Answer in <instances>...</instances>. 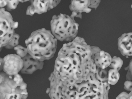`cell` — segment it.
Returning a JSON list of instances; mask_svg holds the SVG:
<instances>
[{
    "label": "cell",
    "mask_w": 132,
    "mask_h": 99,
    "mask_svg": "<svg viewBox=\"0 0 132 99\" xmlns=\"http://www.w3.org/2000/svg\"><path fill=\"white\" fill-rule=\"evenodd\" d=\"M92 50L82 37L77 36L64 44L55 61L53 73L57 78L70 85L85 79L90 72Z\"/></svg>",
    "instance_id": "6da1fadb"
},
{
    "label": "cell",
    "mask_w": 132,
    "mask_h": 99,
    "mask_svg": "<svg viewBox=\"0 0 132 99\" xmlns=\"http://www.w3.org/2000/svg\"><path fill=\"white\" fill-rule=\"evenodd\" d=\"M57 40L51 30L43 28L33 31L25 43L31 56L35 59L43 61L54 56Z\"/></svg>",
    "instance_id": "7a4b0ae2"
},
{
    "label": "cell",
    "mask_w": 132,
    "mask_h": 99,
    "mask_svg": "<svg viewBox=\"0 0 132 99\" xmlns=\"http://www.w3.org/2000/svg\"><path fill=\"white\" fill-rule=\"evenodd\" d=\"M0 99H26L28 96L27 84L21 75L0 73Z\"/></svg>",
    "instance_id": "3957f363"
},
{
    "label": "cell",
    "mask_w": 132,
    "mask_h": 99,
    "mask_svg": "<svg viewBox=\"0 0 132 99\" xmlns=\"http://www.w3.org/2000/svg\"><path fill=\"white\" fill-rule=\"evenodd\" d=\"M50 26L51 32L57 40L70 42L77 37L79 24L70 16L60 13L53 16Z\"/></svg>",
    "instance_id": "277c9868"
},
{
    "label": "cell",
    "mask_w": 132,
    "mask_h": 99,
    "mask_svg": "<svg viewBox=\"0 0 132 99\" xmlns=\"http://www.w3.org/2000/svg\"><path fill=\"white\" fill-rule=\"evenodd\" d=\"M0 47L8 44L12 40L15 29L17 28L19 23L13 20L11 14L4 7L0 9Z\"/></svg>",
    "instance_id": "5b68a950"
},
{
    "label": "cell",
    "mask_w": 132,
    "mask_h": 99,
    "mask_svg": "<svg viewBox=\"0 0 132 99\" xmlns=\"http://www.w3.org/2000/svg\"><path fill=\"white\" fill-rule=\"evenodd\" d=\"M91 63L90 71L95 72L96 69L107 68L110 65L112 58L108 53L101 50L98 47L91 46Z\"/></svg>",
    "instance_id": "8992f818"
},
{
    "label": "cell",
    "mask_w": 132,
    "mask_h": 99,
    "mask_svg": "<svg viewBox=\"0 0 132 99\" xmlns=\"http://www.w3.org/2000/svg\"><path fill=\"white\" fill-rule=\"evenodd\" d=\"M0 68L8 75L17 74L23 66L22 59L17 54H8L3 58H0Z\"/></svg>",
    "instance_id": "52a82bcc"
},
{
    "label": "cell",
    "mask_w": 132,
    "mask_h": 99,
    "mask_svg": "<svg viewBox=\"0 0 132 99\" xmlns=\"http://www.w3.org/2000/svg\"><path fill=\"white\" fill-rule=\"evenodd\" d=\"M22 58L23 66L20 71L22 73L31 74L37 70L42 69L43 67V61L35 59L29 52Z\"/></svg>",
    "instance_id": "ba28073f"
},
{
    "label": "cell",
    "mask_w": 132,
    "mask_h": 99,
    "mask_svg": "<svg viewBox=\"0 0 132 99\" xmlns=\"http://www.w3.org/2000/svg\"><path fill=\"white\" fill-rule=\"evenodd\" d=\"M30 1L31 5L27 8V15L32 16L35 13L40 14L51 10L49 0H30Z\"/></svg>",
    "instance_id": "9c48e42d"
},
{
    "label": "cell",
    "mask_w": 132,
    "mask_h": 99,
    "mask_svg": "<svg viewBox=\"0 0 132 99\" xmlns=\"http://www.w3.org/2000/svg\"><path fill=\"white\" fill-rule=\"evenodd\" d=\"M118 49L123 56H132V32L123 34L118 40Z\"/></svg>",
    "instance_id": "30bf717a"
},
{
    "label": "cell",
    "mask_w": 132,
    "mask_h": 99,
    "mask_svg": "<svg viewBox=\"0 0 132 99\" xmlns=\"http://www.w3.org/2000/svg\"><path fill=\"white\" fill-rule=\"evenodd\" d=\"M91 0H72L69 8L70 10L77 12H90Z\"/></svg>",
    "instance_id": "8fae6325"
},
{
    "label": "cell",
    "mask_w": 132,
    "mask_h": 99,
    "mask_svg": "<svg viewBox=\"0 0 132 99\" xmlns=\"http://www.w3.org/2000/svg\"><path fill=\"white\" fill-rule=\"evenodd\" d=\"M120 75L119 71L113 69L108 71V83L110 85H114L118 82Z\"/></svg>",
    "instance_id": "7c38bea8"
},
{
    "label": "cell",
    "mask_w": 132,
    "mask_h": 99,
    "mask_svg": "<svg viewBox=\"0 0 132 99\" xmlns=\"http://www.w3.org/2000/svg\"><path fill=\"white\" fill-rule=\"evenodd\" d=\"M19 2V0H0V7H5L7 10L10 11L16 9Z\"/></svg>",
    "instance_id": "4fadbf2b"
},
{
    "label": "cell",
    "mask_w": 132,
    "mask_h": 99,
    "mask_svg": "<svg viewBox=\"0 0 132 99\" xmlns=\"http://www.w3.org/2000/svg\"><path fill=\"white\" fill-rule=\"evenodd\" d=\"M123 63V61L120 57L114 56L112 58L111 62L108 67L119 71Z\"/></svg>",
    "instance_id": "5bb4252c"
},
{
    "label": "cell",
    "mask_w": 132,
    "mask_h": 99,
    "mask_svg": "<svg viewBox=\"0 0 132 99\" xmlns=\"http://www.w3.org/2000/svg\"><path fill=\"white\" fill-rule=\"evenodd\" d=\"M20 37L19 35L15 33L12 40L5 47V48L7 49L14 48L19 45Z\"/></svg>",
    "instance_id": "9a60e30c"
},
{
    "label": "cell",
    "mask_w": 132,
    "mask_h": 99,
    "mask_svg": "<svg viewBox=\"0 0 132 99\" xmlns=\"http://www.w3.org/2000/svg\"><path fill=\"white\" fill-rule=\"evenodd\" d=\"M14 49L16 54L21 58L23 57L29 52L27 48L20 45H18L15 47Z\"/></svg>",
    "instance_id": "2e32d148"
},
{
    "label": "cell",
    "mask_w": 132,
    "mask_h": 99,
    "mask_svg": "<svg viewBox=\"0 0 132 99\" xmlns=\"http://www.w3.org/2000/svg\"><path fill=\"white\" fill-rule=\"evenodd\" d=\"M127 70L126 75V80L132 81V59L130 60L129 65L125 68Z\"/></svg>",
    "instance_id": "e0dca14e"
},
{
    "label": "cell",
    "mask_w": 132,
    "mask_h": 99,
    "mask_svg": "<svg viewBox=\"0 0 132 99\" xmlns=\"http://www.w3.org/2000/svg\"><path fill=\"white\" fill-rule=\"evenodd\" d=\"M116 99H129V95L126 92H122L119 94L116 98Z\"/></svg>",
    "instance_id": "ac0fdd59"
},
{
    "label": "cell",
    "mask_w": 132,
    "mask_h": 99,
    "mask_svg": "<svg viewBox=\"0 0 132 99\" xmlns=\"http://www.w3.org/2000/svg\"><path fill=\"white\" fill-rule=\"evenodd\" d=\"M124 87L126 90L130 91L132 88V81L126 80L124 83Z\"/></svg>",
    "instance_id": "d6986e66"
},
{
    "label": "cell",
    "mask_w": 132,
    "mask_h": 99,
    "mask_svg": "<svg viewBox=\"0 0 132 99\" xmlns=\"http://www.w3.org/2000/svg\"><path fill=\"white\" fill-rule=\"evenodd\" d=\"M50 2V9H52L59 4L61 0H49Z\"/></svg>",
    "instance_id": "ffe728a7"
},
{
    "label": "cell",
    "mask_w": 132,
    "mask_h": 99,
    "mask_svg": "<svg viewBox=\"0 0 132 99\" xmlns=\"http://www.w3.org/2000/svg\"><path fill=\"white\" fill-rule=\"evenodd\" d=\"M70 16L74 19L75 17H77L81 19L82 16L81 13L77 12L75 11L72 12V14Z\"/></svg>",
    "instance_id": "44dd1931"
},
{
    "label": "cell",
    "mask_w": 132,
    "mask_h": 99,
    "mask_svg": "<svg viewBox=\"0 0 132 99\" xmlns=\"http://www.w3.org/2000/svg\"><path fill=\"white\" fill-rule=\"evenodd\" d=\"M129 99H132V88L131 90L130 91V92L129 93Z\"/></svg>",
    "instance_id": "7402d4cb"
},
{
    "label": "cell",
    "mask_w": 132,
    "mask_h": 99,
    "mask_svg": "<svg viewBox=\"0 0 132 99\" xmlns=\"http://www.w3.org/2000/svg\"><path fill=\"white\" fill-rule=\"evenodd\" d=\"M30 0H19L20 2H21L22 3L26 2Z\"/></svg>",
    "instance_id": "603a6c76"
},
{
    "label": "cell",
    "mask_w": 132,
    "mask_h": 99,
    "mask_svg": "<svg viewBox=\"0 0 132 99\" xmlns=\"http://www.w3.org/2000/svg\"><path fill=\"white\" fill-rule=\"evenodd\" d=\"M50 88H47L46 91V93L48 94L50 92Z\"/></svg>",
    "instance_id": "cb8c5ba5"
},
{
    "label": "cell",
    "mask_w": 132,
    "mask_h": 99,
    "mask_svg": "<svg viewBox=\"0 0 132 99\" xmlns=\"http://www.w3.org/2000/svg\"><path fill=\"white\" fill-rule=\"evenodd\" d=\"M131 7V8H132V4Z\"/></svg>",
    "instance_id": "d4e9b609"
}]
</instances>
